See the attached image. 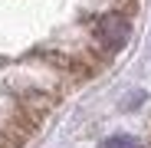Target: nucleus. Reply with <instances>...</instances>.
<instances>
[{"label":"nucleus","instance_id":"f257e3e1","mask_svg":"<svg viewBox=\"0 0 151 148\" xmlns=\"http://www.w3.org/2000/svg\"><path fill=\"white\" fill-rule=\"evenodd\" d=\"M102 148H138V145H135L132 138H122V135H115V138H109Z\"/></svg>","mask_w":151,"mask_h":148}]
</instances>
